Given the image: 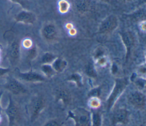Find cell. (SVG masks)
<instances>
[{
    "mask_svg": "<svg viewBox=\"0 0 146 126\" xmlns=\"http://www.w3.org/2000/svg\"><path fill=\"white\" fill-rule=\"evenodd\" d=\"M5 112L10 125L16 124L19 121L20 119L19 109L15 102L13 100V99L10 97H9V103Z\"/></svg>",
    "mask_w": 146,
    "mask_h": 126,
    "instance_id": "cell-1",
    "label": "cell"
},
{
    "mask_svg": "<svg viewBox=\"0 0 146 126\" xmlns=\"http://www.w3.org/2000/svg\"><path fill=\"white\" fill-rule=\"evenodd\" d=\"M118 23L117 17L113 14L110 15L102 21L99 26L98 31L100 34L111 32L117 28Z\"/></svg>",
    "mask_w": 146,
    "mask_h": 126,
    "instance_id": "cell-2",
    "label": "cell"
},
{
    "mask_svg": "<svg viewBox=\"0 0 146 126\" xmlns=\"http://www.w3.org/2000/svg\"><path fill=\"white\" fill-rule=\"evenodd\" d=\"M4 87L10 93L15 95H21L27 92L25 87L14 78L8 79L4 84Z\"/></svg>",
    "mask_w": 146,
    "mask_h": 126,
    "instance_id": "cell-3",
    "label": "cell"
},
{
    "mask_svg": "<svg viewBox=\"0 0 146 126\" xmlns=\"http://www.w3.org/2000/svg\"><path fill=\"white\" fill-rule=\"evenodd\" d=\"M127 84V81L123 79H117L115 82V84L113 88V91H112L110 96L108 100V108H110L116 99L117 98L118 96H119L122 91L124 90Z\"/></svg>",
    "mask_w": 146,
    "mask_h": 126,
    "instance_id": "cell-4",
    "label": "cell"
},
{
    "mask_svg": "<svg viewBox=\"0 0 146 126\" xmlns=\"http://www.w3.org/2000/svg\"><path fill=\"white\" fill-rule=\"evenodd\" d=\"M14 19L15 21L18 23L33 25L35 22L36 17L34 13L23 10L18 13L15 15Z\"/></svg>",
    "mask_w": 146,
    "mask_h": 126,
    "instance_id": "cell-5",
    "label": "cell"
},
{
    "mask_svg": "<svg viewBox=\"0 0 146 126\" xmlns=\"http://www.w3.org/2000/svg\"><path fill=\"white\" fill-rule=\"evenodd\" d=\"M21 48L19 43L17 40H13L9 44L7 48V56L13 64L15 63L19 58Z\"/></svg>",
    "mask_w": 146,
    "mask_h": 126,
    "instance_id": "cell-6",
    "label": "cell"
},
{
    "mask_svg": "<svg viewBox=\"0 0 146 126\" xmlns=\"http://www.w3.org/2000/svg\"><path fill=\"white\" fill-rule=\"evenodd\" d=\"M78 126H89L90 117L88 113L84 109H78L72 113Z\"/></svg>",
    "mask_w": 146,
    "mask_h": 126,
    "instance_id": "cell-7",
    "label": "cell"
},
{
    "mask_svg": "<svg viewBox=\"0 0 146 126\" xmlns=\"http://www.w3.org/2000/svg\"><path fill=\"white\" fill-rule=\"evenodd\" d=\"M17 75L19 79L27 82H42L44 80V78L42 75L34 71L26 72H18Z\"/></svg>",
    "mask_w": 146,
    "mask_h": 126,
    "instance_id": "cell-8",
    "label": "cell"
},
{
    "mask_svg": "<svg viewBox=\"0 0 146 126\" xmlns=\"http://www.w3.org/2000/svg\"><path fill=\"white\" fill-rule=\"evenodd\" d=\"M128 99L131 104L136 107H143L145 104V96L139 91H134L129 94Z\"/></svg>",
    "mask_w": 146,
    "mask_h": 126,
    "instance_id": "cell-9",
    "label": "cell"
},
{
    "mask_svg": "<svg viewBox=\"0 0 146 126\" xmlns=\"http://www.w3.org/2000/svg\"><path fill=\"white\" fill-rule=\"evenodd\" d=\"M42 34L45 39L47 40H52L57 36L58 30L55 25L52 24H48L43 27Z\"/></svg>",
    "mask_w": 146,
    "mask_h": 126,
    "instance_id": "cell-10",
    "label": "cell"
},
{
    "mask_svg": "<svg viewBox=\"0 0 146 126\" xmlns=\"http://www.w3.org/2000/svg\"><path fill=\"white\" fill-rule=\"evenodd\" d=\"M120 36L126 49V56L127 58L128 56L129 55L131 49L133 44V37L130 32H123L121 34Z\"/></svg>",
    "mask_w": 146,
    "mask_h": 126,
    "instance_id": "cell-11",
    "label": "cell"
},
{
    "mask_svg": "<svg viewBox=\"0 0 146 126\" xmlns=\"http://www.w3.org/2000/svg\"><path fill=\"white\" fill-rule=\"evenodd\" d=\"M43 106V101L40 97L35 98L31 105V119H34L37 116Z\"/></svg>",
    "mask_w": 146,
    "mask_h": 126,
    "instance_id": "cell-12",
    "label": "cell"
},
{
    "mask_svg": "<svg viewBox=\"0 0 146 126\" xmlns=\"http://www.w3.org/2000/svg\"><path fill=\"white\" fill-rule=\"evenodd\" d=\"M128 117L127 112L123 109H118L114 113L113 115V123H125Z\"/></svg>",
    "mask_w": 146,
    "mask_h": 126,
    "instance_id": "cell-13",
    "label": "cell"
},
{
    "mask_svg": "<svg viewBox=\"0 0 146 126\" xmlns=\"http://www.w3.org/2000/svg\"><path fill=\"white\" fill-rule=\"evenodd\" d=\"M67 66V62L62 59H55L53 62L52 67L56 72H62Z\"/></svg>",
    "mask_w": 146,
    "mask_h": 126,
    "instance_id": "cell-14",
    "label": "cell"
},
{
    "mask_svg": "<svg viewBox=\"0 0 146 126\" xmlns=\"http://www.w3.org/2000/svg\"><path fill=\"white\" fill-rule=\"evenodd\" d=\"M55 55H54L53 54L47 52L42 56V62L44 64H48L50 63H51L52 62H54L55 59Z\"/></svg>",
    "mask_w": 146,
    "mask_h": 126,
    "instance_id": "cell-15",
    "label": "cell"
},
{
    "mask_svg": "<svg viewBox=\"0 0 146 126\" xmlns=\"http://www.w3.org/2000/svg\"><path fill=\"white\" fill-rule=\"evenodd\" d=\"M42 70L46 74V75L48 77L52 76L55 72L52 67L48 64H44L42 65Z\"/></svg>",
    "mask_w": 146,
    "mask_h": 126,
    "instance_id": "cell-16",
    "label": "cell"
},
{
    "mask_svg": "<svg viewBox=\"0 0 146 126\" xmlns=\"http://www.w3.org/2000/svg\"><path fill=\"white\" fill-rule=\"evenodd\" d=\"M57 97L64 102H66L68 100V94L66 91L63 90H59L57 91Z\"/></svg>",
    "mask_w": 146,
    "mask_h": 126,
    "instance_id": "cell-17",
    "label": "cell"
},
{
    "mask_svg": "<svg viewBox=\"0 0 146 126\" xmlns=\"http://www.w3.org/2000/svg\"><path fill=\"white\" fill-rule=\"evenodd\" d=\"M59 10L62 13H66L70 7L69 3L65 0H62L59 3Z\"/></svg>",
    "mask_w": 146,
    "mask_h": 126,
    "instance_id": "cell-18",
    "label": "cell"
},
{
    "mask_svg": "<svg viewBox=\"0 0 146 126\" xmlns=\"http://www.w3.org/2000/svg\"><path fill=\"white\" fill-rule=\"evenodd\" d=\"M10 1L19 4L23 7H26L27 4V0H10Z\"/></svg>",
    "mask_w": 146,
    "mask_h": 126,
    "instance_id": "cell-19",
    "label": "cell"
},
{
    "mask_svg": "<svg viewBox=\"0 0 146 126\" xmlns=\"http://www.w3.org/2000/svg\"><path fill=\"white\" fill-rule=\"evenodd\" d=\"M80 76L79 74H72L71 76H70V79L75 81V82H76L77 83H80Z\"/></svg>",
    "mask_w": 146,
    "mask_h": 126,
    "instance_id": "cell-20",
    "label": "cell"
},
{
    "mask_svg": "<svg viewBox=\"0 0 146 126\" xmlns=\"http://www.w3.org/2000/svg\"><path fill=\"white\" fill-rule=\"evenodd\" d=\"M10 70L9 68L0 67V77H2L7 74L10 71Z\"/></svg>",
    "mask_w": 146,
    "mask_h": 126,
    "instance_id": "cell-21",
    "label": "cell"
},
{
    "mask_svg": "<svg viewBox=\"0 0 146 126\" xmlns=\"http://www.w3.org/2000/svg\"><path fill=\"white\" fill-rule=\"evenodd\" d=\"M93 122L95 126H99L100 125V120L99 116L98 114H95L93 116Z\"/></svg>",
    "mask_w": 146,
    "mask_h": 126,
    "instance_id": "cell-22",
    "label": "cell"
},
{
    "mask_svg": "<svg viewBox=\"0 0 146 126\" xmlns=\"http://www.w3.org/2000/svg\"><path fill=\"white\" fill-rule=\"evenodd\" d=\"M43 126H59V124L58 122H56L55 120H51L47 123H46Z\"/></svg>",
    "mask_w": 146,
    "mask_h": 126,
    "instance_id": "cell-23",
    "label": "cell"
},
{
    "mask_svg": "<svg viewBox=\"0 0 146 126\" xmlns=\"http://www.w3.org/2000/svg\"><path fill=\"white\" fill-rule=\"evenodd\" d=\"M23 45L26 48L30 47L31 46V42L30 39H26L24 40V41L23 42Z\"/></svg>",
    "mask_w": 146,
    "mask_h": 126,
    "instance_id": "cell-24",
    "label": "cell"
},
{
    "mask_svg": "<svg viewBox=\"0 0 146 126\" xmlns=\"http://www.w3.org/2000/svg\"><path fill=\"white\" fill-rule=\"evenodd\" d=\"M3 95V92L1 91L0 92V115H1L2 112V105H1V97Z\"/></svg>",
    "mask_w": 146,
    "mask_h": 126,
    "instance_id": "cell-25",
    "label": "cell"
},
{
    "mask_svg": "<svg viewBox=\"0 0 146 126\" xmlns=\"http://www.w3.org/2000/svg\"><path fill=\"white\" fill-rule=\"evenodd\" d=\"M1 115H0V121H1Z\"/></svg>",
    "mask_w": 146,
    "mask_h": 126,
    "instance_id": "cell-26",
    "label": "cell"
},
{
    "mask_svg": "<svg viewBox=\"0 0 146 126\" xmlns=\"http://www.w3.org/2000/svg\"><path fill=\"white\" fill-rule=\"evenodd\" d=\"M1 48H0V54H1Z\"/></svg>",
    "mask_w": 146,
    "mask_h": 126,
    "instance_id": "cell-27",
    "label": "cell"
},
{
    "mask_svg": "<svg viewBox=\"0 0 146 126\" xmlns=\"http://www.w3.org/2000/svg\"><path fill=\"white\" fill-rule=\"evenodd\" d=\"M0 60H1V56H0Z\"/></svg>",
    "mask_w": 146,
    "mask_h": 126,
    "instance_id": "cell-28",
    "label": "cell"
},
{
    "mask_svg": "<svg viewBox=\"0 0 146 126\" xmlns=\"http://www.w3.org/2000/svg\"><path fill=\"white\" fill-rule=\"evenodd\" d=\"M104 1H107V0H104Z\"/></svg>",
    "mask_w": 146,
    "mask_h": 126,
    "instance_id": "cell-29",
    "label": "cell"
}]
</instances>
